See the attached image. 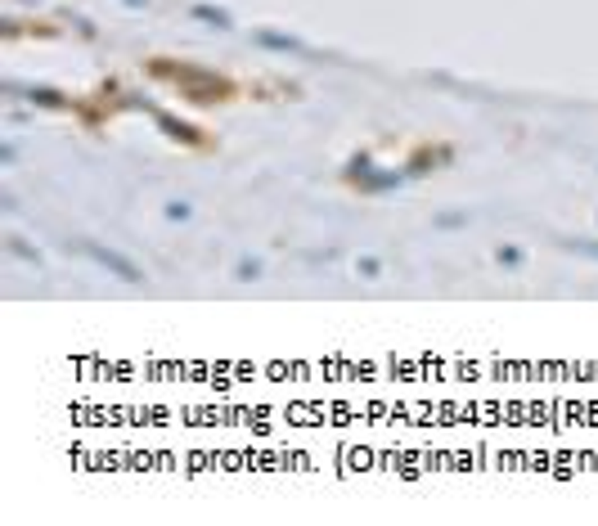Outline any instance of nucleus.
Listing matches in <instances>:
<instances>
[{
	"mask_svg": "<svg viewBox=\"0 0 598 526\" xmlns=\"http://www.w3.org/2000/svg\"><path fill=\"white\" fill-rule=\"evenodd\" d=\"M171 77H176V85H185L193 100H203V104L229 90V85H225L221 77H212V72H198V68H180V72H171Z\"/></svg>",
	"mask_w": 598,
	"mask_h": 526,
	"instance_id": "nucleus-1",
	"label": "nucleus"
},
{
	"mask_svg": "<svg viewBox=\"0 0 598 526\" xmlns=\"http://www.w3.org/2000/svg\"><path fill=\"white\" fill-rule=\"evenodd\" d=\"M77 248H81L85 256H95V261H100L104 270H113L117 279H126V284H140V279H144V275H140V265H136V261H126V256H117L113 248H100V243H77Z\"/></svg>",
	"mask_w": 598,
	"mask_h": 526,
	"instance_id": "nucleus-2",
	"label": "nucleus"
},
{
	"mask_svg": "<svg viewBox=\"0 0 598 526\" xmlns=\"http://www.w3.org/2000/svg\"><path fill=\"white\" fill-rule=\"evenodd\" d=\"M261 45H270V50H297L292 36H270V32H261Z\"/></svg>",
	"mask_w": 598,
	"mask_h": 526,
	"instance_id": "nucleus-3",
	"label": "nucleus"
},
{
	"mask_svg": "<svg viewBox=\"0 0 598 526\" xmlns=\"http://www.w3.org/2000/svg\"><path fill=\"white\" fill-rule=\"evenodd\" d=\"M193 14H198V18H207V23H216V28H229V18L221 14V9H207V5H203V9H193Z\"/></svg>",
	"mask_w": 598,
	"mask_h": 526,
	"instance_id": "nucleus-4",
	"label": "nucleus"
},
{
	"mask_svg": "<svg viewBox=\"0 0 598 526\" xmlns=\"http://www.w3.org/2000/svg\"><path fill=\"white\" fill-rule=\"evenodd\" d=\"M261 275V261H239V279H256Z\"/></svg>",
	"mask_w": 598,
	"mask_h": 526,
	"instance_id": "nucleus-5",
	"label": "nucleus"
},
{
	"mask_svg": "<svg viewBox=\"0 0 598 526\" xmlns=\"http://www.w3.org/2000/svg\"><path fill=\"white\" fill-rule=\"evenodd\" d=\"M167 216H171V221H185V216H189V207H185V203H171V207H167Z\"/></svg>",
	"mask_w": 598,
	"mask_h": 526,
	"instance_id": "nucleus-6",
	"label": "nucleus"
},
{
	"mask_svg": "<svg viewBox=\"0 0 598 526\" xmlns=\"http://www.w3.org/2000/svg\"><path fill=\"white\" fill-rule=\"evenodd\" d=\"M360 275H364V279L378 275V261H373V256H364V261H360Z\"/></svg>",
	"mask_w": 598,
	"mask_h": 526,
	"instance_id": "nucleus-7",
	"label": "nucleus"
},
{
	"mask_svg": "<svg viewBox=\"0 0 598 526\" xmlns=\"http://www.w3.org/2000/svg\"><path fill=\"white\" fill-rule=\"evenodd\" d=\"M499 261H504V265H518V261H522V256H518V252H513V248H499Z\"/></svg>",
	"mask_w": 598,
	"mask_h": 526,
	"instance_id": "nucleus-8",
	"label": "nucleus"
},
{
	"mask_svg": "<svg viewBox=\"0 0 598 526\" xmlns=\"http://www.w3.org/2000/svg\"><path fill=\"white\" fill-rule=\"evenodd\" d=\"M571 248H576V252H585V256H598V248H594V243H571Z\"/></svg>",
	"mask_w": 598,
	"mask_h": 526,
	"instance_id": "nucleus-9",
	"label": "nucleus"
},
{
	"mask_svg": "<svg viewBox=\"0 0 598 526\" xmlns=\"http://www.w3.org/2000/svg\"><path fill=\"white\" fill-rule=\"evenodd\" d=\"M131 5H140V0H131Z\"/></svg>",
	"mask_w": 598,
	"mask_h": 526,
	"instance_id": "nucleus-10",
	"label": "nucleus"
}]
</instances>
